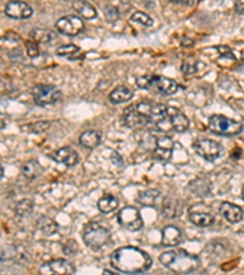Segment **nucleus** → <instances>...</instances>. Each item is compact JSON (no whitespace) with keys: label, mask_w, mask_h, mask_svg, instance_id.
Wrapping results in <instances>:
<instances>
[{"label":"nucleus","mask_w":244,"mask_h":275,"mask_svg":"<svg viewBox=\"0 0 244 275\" xmlns=\"http://www.w3.org/2000/svg\"><path fill=\"white\" fill-rule=\"evenodd\" d=\"M110 263L116 270L126 274H141L151 268L153 259L141 248L120 247L113 251L110 255Z\"/></svg>","instance_id":"f257e3e1"},{"label":"nucleus","mask_w":244,"mask_h":275,"mask_svg":"<svg viewBox=\"0 0 244 275\" xmlns=\"http://www.w3.org/2000/svg\"><path fill=\"white\" fill-rule=\"evenodd\" d=\"M159 262L175 274H189L200 267L199 257L185 250L166 251L160 255Z\"/></svg>","instance_id":"f03ea898"},{"label":"nucleus","mask_w":244,"mask_h":275,"mask_svg":"<svg viewBox=\"0 0 244 275\" xmlns=\"http://www.w3.org/2000/svg\"><path fill=\"white\" fill-rule=\"evenodd\" d=\"M82 238L87 247L96 251L105 247L110 242L111 234L108 229L99 225L98 223H89L82 231Z\"/></svg>","instance_id":"7ed1b4c3"},{"label":"nucleus","mask_w":244,"mask_h":275,"mask_svg":"<svg viewBox=\"0 0 244 275\" xmlns=\"http://www.w3.org/2000/svg\"><path fill=\"white\" fill-rule=\"evenodd\" d=\"M209 130L220 136L229 137L241 134L243 131V125L224 115H212L209 119Z\"/></svg>","instance_id":"20e7f679"},{"label":"nucleus","mask_w":244,"mask_h":275,"mask_svg":"<svg viewBox=\"0 0 244 275\" xmlns=\"http://www.w3.org/2000/svg\"><path fill=\"white\" fill-rule=\"evenodd\" d=\"M33 100L39 107L55 104L61 98V91L53 84H37L32 89Z\"/></svg>","instance_id":"39448f33"},{"label":"nucleus","mask_w":244,"mask_h":275,"mask_svg":"<svg viewBox=\"0 0 244 275\" xmlns=\"http://www.w3.org/2000/svg\"><path fill=\"white\" fill-rule=\"evenodd\" d=\"M117 220L121 226H124L130 231H138L144 225L143 219H142L138 209L131 206L125 207L118 212Z\"/></svg>","instance_id":"423d86ee"},{"label":"nucleus","mask_w":244,"mask_h":275,"mask_svg":"<svg viewBox=\"0 0 244 275\" xmlns=\"http://www.w3.org/2000/svg\"><path fill=\"white\" fill-rule=\"evenodd\" d=\"M193 148L197 152L198 156H200L206 161H215L222 153V146L214 139H198L193 144Z\"/></svg>","instance_id":"0eeeda50"},{"label":"nucleus","mask_w":244,"mask_h":275,"mask_svg":"<svg viewBox=\"0 0 244 275\" xmlns=\"http://www.w3.org/2000/svg\"><path fill=\"white\" fill-rule=\"evenodd\" d=\"M55 27L62 35L75 37V36L79 35L84 30V23L82 19L78 18V16L69 15L57 20Z\"/></svg>","instance_id":"6e6552de"},{"label":"nucleus","mask_w":244,"mask_h":275,"mask_svg":"<svg viewBox=\"0 0 244 275\" xmlns=\"http://www.w3.org/2000/svg\"><path fill=\"white\" fill-rule=\"evenodd\" d=\"M189 220L199 228H207L212 225L215 216L205 204H195L189 209Z\"/></svg>","instance_id":"1a4fd4ad"},{"label":"nucleus","mask_w":244,"mask_h":275,"mask_svg":"<svg viewBox=\"0 0 244 275\" xmlns=\"http://www.w3.org/2000/svg\"><path fill=\"white\" fill-rule=\"evenodd\" d=\"M5 15L15 20H26L33 15V9L25 1L10 0L5 6Z\"/></svg>","instance_id":"9d476101"},{"label":"nucleus","mask_w":244,"mask_h":275,"mask_svg":"<svg viewBox=\"0 0 244 275\" xmlns=\"http://www.w3.org/2000/svg\"><path fill=\"white\" fill-rule=\"evenodd\" d=\"M122 119H124V124L130 129H141L149 125V120L137 110L136 104L130 105L125 109Z\"/></svg>","instance_id":"9b49d317"},{"label":"nucleus","mask_w":244,"mask_h":275,"mask_svg":"<svg viewBox=\"0 0 244 275\" xmlns=\"http://www.w3.org/2000/svg\"><path fill=\"white\" fill-rule=\"evenodd\" d=\"M150 89H154V91L160 93V95L171 96L175 95L176 92L178 91V84L177 82L171 79H168V77L153 76Z\"/></svg>","instance_id":"f8f14e48"},{"label":"nucleus","mask_w":244,"mask_h":275,"mask_svg":"<svg viewBox=\"0 0 244 275\" xmlns=\"http://www.w3.org/2000/svg\"><path fill=\"white\" fill-rule=\"evenodd\" d=\"M75 272L74 264L66 259H54L40 268V273L44 274H74Z\"/></svg>","instance_id":"ddd939ff"},{"label":"nucleus","mask_w":244,"mask_h":275,"mask_svg":"<svg viewBox=\"0 0 244 275\" xmlns=\"http://www.w3.org/2000/svg\"><path fill=\"white\" fill-rule=\"evenodd\" d=\"M169 121H170L171 131L186 132L189 127V120L183 113L173 107H169Z\"/></svg>","instance_id":"4468645a"},{"label":"nucleus","mask_w":244,"mask_h":275,"mask_svg":"<svg viewBox=\"0 0 244 275\" xmlns=\"http://www.w3.org/2000/svg\"><path fill=\"white\" fill-rule=\"evenodd\" d=\"M173 141L171 137H160L155 139V148H154V158L159 160H169L172 156Z\"/></svg>","instance_id":"2eb2a0df"},{"label":"nucleus","mask_w":244,"mask_h":275,"mask_svg":"<svg viewBox=\"0 0 244 275\" xmlns=\"http://www.w3.org/2000/svg\"><path fill=\"white\" fill-rule=\"evenodd\" d=\"M183 240V233L177 226L168 225L163 229L161 233V243L165 247H175L180 245Z\"/></svg>","instance_id":"dca6fc26"},{"label":"nucleus","mask_w":244,"mask_h":275,"mask_svg":"<svg viewBox=\"0 0 244 275\" xmlns=\"http://www.w3.org/2000/svg\"><path fill=\"white\" fill-rule=\"evenodd\" d=\"M52 158L54 159L56 163L64 164V165L69 166V168L76 165L79 160L78 153H77L75 149L70 148V147H62V148L55 151L54 153L52 154Z\"/></svg>","instance_id":"f3484780"},{"label":"nucleus","mask_w":244,"mask_h":275,"mask_svg":"<svg viewBox=\"0 0 244 275\" xmlns=\"http://www.w3.org/2000/svg\"><path fill=\"white\" fill-rule=\"evenodd\" d=\"M220 214L226 219L228 223L236 224L242 221L243 219V209L239 206L233 203H229V202H224V203L220 206Z\"/></svg>","instance_id":"a211bd4d"},{"label":"nucleus","mask_w":244,"mask_h":275,"mask_svg":"<svg viewBox=\"0 0 244 275\" xmlns=\"http://www.w3.org/2000/svg\"><path fill=\"white\" fill-rule=\"evenodd\" d=\"M75 11L78 14L81 18L86 19V20H93L98 16L95 8L92 4H89L86 0H74L72 3Z\"/></svg>","instance_id":"6ab92c4d"},{"label":"nucleus","mask_w":244,"mask_h":275,"mask_svg":"<svg viewBox=\"0 0 244 275\" xmlns=\"http://www.w3.org/2000/svg\"><path fill=\"white\" fill-rule=\"evenodd\" d=\"M161 192L158 190H147L138 195L137 202L144 207H156L161 202Z\"/></svg>","instance_id":"aec40b11"},{"label":"nucleus","mask_w":244,"mask_h":275,"mask_svg":"<svg viewBox=\"0 0 244 275\" xmlns=\"http://www.w3.org/2000/svg\"><path fill=\"white\" fill-rule=\"evenodd\" d=\"M132 97H133L132 89H130L126 86H120L111 92L110 96H109V99H110L113 104H122V103L131 100Z\"/></svg>","instance_id":"412c9836"},{"label":"nucleus","mask_w":244,"mask_h":275,"mask_svg":"<svg viewBox=\"0 0 244 275\" xmlns=\"http://www.w3.org/2000/svg\"><path fill=\"white\" fill-rule=\"evenodd\" d=\"M161 209H163V214L166 218H177L181 213H182V207H181L180 202L177 199L168 198L161 203Z\"/></svg>","instance_id":"4be33fe9"},{"label":"nucleus","mask_w":244,"mask_h":275,"mask_svg":"<svg viewBox=\"0 0 244 275\" xmlns=\"http://www.w3.org/2000/svg\"><path fill=\"white\" fill-rule=\"evenodd\" d=\"M21 173L28 180H35L42 175L43 166L37 160H28L22 165Z\"/></svg>","instance_id":"5701e85b"},{"label":"nucleus","mask_w":244,"mask_h":275,"mask_svg":"<svg viewBox=\"0 0 244 275\" xmlns=\"http://www.w3.org/2000/svg\"><path fill=\"white\" fill-rule=\"evenodd\" d=\"M101 142V135L98 131H84L83 134L79 136V143L83 147L89 149L96 148Z\"/></svg>","instance_id":"b1692460"},{"label":"nucleus","mask_w":244,"mask_h":275,"mask_svg":"<svg viewBox=\"0 0 244 275\" xmlns=\"http://www.w3.org/2000/svg\"><path fill=\"white\" fill-rule=\"evenodd\" d=\"M31 39L36 43H52L56 39V33L50 30H43V28H35L31 32Z\"/></svg>","instance_id":"393cba45"},{"label":"nucleus","mask_w":244,"mask_h":275,"mask_svg":"<svg viewBox=\"0 0 244 275\" xmlns=\"http://www.w3.org/2000/svg\"><path fill=\"white\" fill-rule=\"evenodd\" d=\"M118 207V201L113 195H105L98 201V209L104 214H109Z\"/></svg>","instance_id":"a878e982"},{"label":"nucleus","mask_w":244,"mask_h":275,"mask_svg":"<svg viewBox=\"0 0 244 275\" xmlns=\"http://www.w3.org/2000/svg\"><path fill=\"white\" fill-rule=\"evenodd\" d=\"M38 228H39V230L42 231L45 236L54 235V234H56L57 230H59V225H57L56 221H54L50 218H47V216H42V218L38 220Z\"/></svg>","instance_id":"bb28decb"},{"label":"nucleus","mask_w":244,"mask_h":275,"mask_svg":"<svg viewBox=\"0 0 244 275\" xmlns=\"http://www.w3.org/2000/svg\"><path fill=\"white\" fill-rule=\"evenodd\" d=\"M33 209H35V202L32 199H22L16 204L15 212L21 218H26L33 213Z\"/></svg>","instance_id":"cd10ccee"},{"label":"nucleus","mask_w":244,"mask_h":275,"mask_svg":"<svg viewBox=\"0 0 244 275\" xmlns=\"http://www.w3.org/2000/svg\"><path fill=\"white\" fill-rule=\"evenodd\" d=\"M50 125L52 124L49 121H37L25 125V126H22V130L23 131L31 132V134H42V132L47 131L49 129Z\"/></svg>","instance_id":"c85d7f7f"},{"label":"nucleus","mask_w":244,"mask_h":275,"mask_svg":"<svg viewBox=\"0 0 244 275\" xmlns=\"http://www.w3.org/2000/svg\"><path fill=\"white\" fill-rule=\"evenodd\" d=\"M131 20L133 21V22L147 26V27H150V26H153L154 23L153 19H151L148 14L143 13V11H136V13L131 16Z\"/></svg>","instance_id":"c756f323"},{"label":"nucleus","mask_w":244,"mask_h":275,"mask_svg":"<svg viewBox=\"0 0 244 275\" xmlns=\"http://www.w3.org/2000/svg\"><path fill=\"white\" fill-rule=\"evenodd\" d=\"M198 65H199V62L194 58H187L183 61L181 70H182V72L185 75H193L198 71Z\"/></svg>","instance_id":"7c9ffc66"},{"label":"nucleus","mask_w":244,"mask_h":275,"mask_svg":"<svg viewBox=\"0 0 244 275\" xmlns=\"http://www.w3.org/2000/svg\"><path fill=\"white\" fill-rule=\"evenodd\" d=\"M79 52V48L75 44H66L60 47L59 49L56 50V54L60 55V57H69L72 58L75 54Z\"/></svg>","instance_id":"2f4dec72"},{"label":"nucleus","mask_w":244,"mask_h":275,"mask_svg":"<svg viewBox=\"0 0 244 275\" xmlns=\"http://www.w3.org/2000/svg\"><path fill=\"white\" fill-rule=\"evenodd\" d=\"M16 255V248L13 246H6V247H0V262L11 259Z\"/></svg>","instance_id":"473e14b6"},{"label":"nucleus","mask_w":244,"mask_h":275,"mask_svg":"<svg viewBox=\"0 0 244 275\" xmlns=\"http://www.w3.org/2000/svg\"><path fill=\"white\" fill-rule=\"evenodd\" d=\"M62 251L66 255H75L78 252V245L75 240H69L64 246H62Z\"/></svg>","instance_id":"72a5a7b5"},{"label":"nucleus","mask_w":244,"mask_h":275,"mask_svg":"<svg viewBox=\"0 0 244 275\" xmlns=\"http://www.w3.org/2000/svg\"><path fill=\"white\" fill-rule=\"evenodd\" d=\"M26 48H27V54L30 58H37L39 55V48H38L37 43L35 40H27L25 43Z\"/></svg>","instance_id":"f704fd0d"},{"label":"nucleus","mask_w":244,"mask_h":275,"mask_svg":"<svg viewBox=\"0 0 244 275\" xmlns=\"http://www.w3.org/2000/svg\"><path fill=\"white\" fill-rule=\"evenodd\" d=\"M151 79H153V76H149V75H147V76L138 77V79H137V86H138L139 88L150 89Z\"/></svg>","instance_id":"c9c22d12"},{"label":"nucleus","mask_w":244,"mask_h":275,"mask_svg":"<svg viewBox=\"0 0 244 275\" xmlns=\"http://www.w3.org/2000/svg\"><path fill=\"white\" fill-rule=\"evenodd\" d=\"M105 16H106V20L113 22V21H116L118 19V13H117V9L113 8V6H108L105 9Z\"/></svg>","instance_id":"e433bc0d"},{"label":"nucleus","mask_w":244,"mask_h":275,"mask_svg":"<svg viewBox=\"0 0 244 275\" xmlns=\"http://www.w3.org/2000/svg\"><path fill=\"white\" fill-rule=\"evenodd\" d=\"M111 161H113V164H115L116 166H122L124 165V159H122V157L120 156L118 153H116V152H113V154H111Z\"/></svg>","instance_id":"4c0bfd02"},{"label":"nucleus","mask_w":244,"mask_h":275,"mask_svg":"<svg viewBox=\"0 0 244 275\" xmlns=\"http://www.w3.org/2000/svg\"><path fill=\"white\" fill-rule=\"evenodd\" d=\"M234 10L237 14H244V0H236Z\"/></svg>","instance_id":"58836bf2"},{"label":"nucleus","mask_w":244,"mask_h":275,"mask_svg":"<svg viewBox=\"0 0 244 275\" xmlns=\"http://www.w3.org/2000/svg\"><path fill=\"white\" fill-rule=\"evenodd\" d=\"M172 3L176 4H182V5H193L194 4V0H170Z\"/></svg>","instance_id":"ea45409f"},{"label":"nucleus","mask_w":244,"mask_h":275,"mask_svg":"<svg viewBox=\"0 0 244 275\" xmlns=\"http://www.w3.org/2000/svg\"><path fill=\"white\" fill-rule=\"evenodd\" d=\"M193 40L189 39V38H185V39L181 40V44L182 45H193Z\"/></svg>","instance_id":"a19ab883"},{"label":"nucleus","mask_w":244,"mask_h":275,"mask_svg":"<svg viewBox=\"0 0 244 275\" xmlns=\"http://www.w3.org/2000/svg\"><path fill=\"white\" fill-rule=\"evenodd\" d=\"M3 176H4V168L0 165V180L3 178Z\"/></svg>","instance_id":"79ce46f5"},{"label":"nucleus","mask_w":244,"mask_h":275,"mask_svg":"<svg viewBox=\"0 0 244 275\" xmlns=\"http://www.w3.org/2000/svg\"><path fill=\"white\" fill-rule=\"evenodd\" d=\"M4 127H5V121H3V120L0 119V130L4 129Z\"/></svg>","instance_id":"37998d69"},{"label":"nucleus","mask_w":244,"mask_h":275,"mask_svg":"<svg viewBox=\"0 0 244 275\" xmlns=\"http://www.w3.org/2000/svg\"><path fill=\"white\" fill-rule=\"evenodd\" d=\"M242 197H243V199H244V187H243V191H242Z\"/></svg>","instance_id":"c03bdc74"},{"label":"nucleus","mask_w":244,"mask_h":275,"mask_svg":"<svg viewBox=\"0 0 244 275\" xmlns=\"http://www.w3.org/2000/svg\"><path fill=\"white\" fill-rule=\"evenodd\" d=\"M122 1H130V0H122Z\"/></svg>","instance_id":"a18cd8bd"}]
</instances>
